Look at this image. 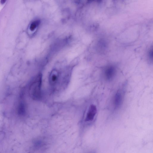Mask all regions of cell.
I'll list each match as a JSON object with an SVG mask.
<instances>
[{
	"mask_svg": "<svg viewBox=\"0 0 153 153\" xmlns=\"http://www.w3.org/2000/svg\"><path fill=\"white\" fill-rule=\"evenodd\" d=\"M116 72L114 67L112 66H109L105 69L104 76L105 79L108 80L112 79Z\"/></svg>",
	"mask_w": 153,
	"mask_h": 153,
	"instance_id": "4",
	"label": "cell"
},
{
	"mask_svg": "<svg viewBox=\"0 0 153 153\" xmlns=\"http://www.w3.org/2000/svg\"><path fill=\"white\" fill-rule=\"evenodd\" d=\"M39 22L38 20H35L33 22L30 24L29 28L31 31H33L37 28L39 24Z\"/></svg>",
	"mask_w": 153,
	"mask_h": 153,
	"instance_id": "6",
	"label": "cell"
},
{
	"mask_svg": "<svg viewBox=\"0 0 153 153\" xmlns=\"http://www.w3.org/2000/svg\"><path fill=\"white\" fill-rule=\"evenodd\" d=\"M58 77V74L56 71H54L51 73L50 77V82L52 85H54L56 83Z\"/></svg>",
	"mask_w": 153,
	"mask_h": 153,
	"instance_id": "5",
	"label": "cell"
},
{
	"mask_svg": "<svg viewBox=\"0 0 153 153\" xmlns=\"http://www.w3.org/2000/svg\"><path fill=\"white\" fill-rule=\"evenodd\" d=\"M149 56L150 59L152 60L153 57V50L152 48L150 49L149 52Z\"/></svg>",
	"mask_w": 153,
	"mask_h": 153,
	"instance_id": "7",
	"label": "cell"
},
{
	"mask_svg": "<svg viewBox=\"0 0 153 153\" xmlns=\"http://www.w3.org/2000/svg\"><path fill=\"white\" fill-rule=\"evenodd\" d=\"M97 112V108L95 105L91 104L87 112L85 121H92L95 117Z\"/></svg>",
	"mask_w": 153,
	"mask_h": 153,
	"instance_id": "3",
	"label": "cell"
},
{
	"mask_svg": "<svg viewBox=\"0 0 153 153\" xmlns=\"http://www.w3.org/2000/svg\"><path fill=\"white\" fill-rule=\"evenodd\" d=\"M7 0H0V3L1 4H3Z\"/></svg>",
	"mask_w": 153,
	"mask_h": 153,
	"instance_id": "8",
	"label": "cell"
},
{
	"mask_svg": "<svg viewBox=\"0 0 153 153\" xmlns=\"http://www.w3.org/2000/svg\"><path fill=\"white\" fill-rule=\"evenodd\" d=\"M124 94L121 90H118L115 94L114 99V104L115 109L119 108L123 102Z\"/></svg>",
	"mask_w": 153,
	"mask_h": 153,
	"instance_id": "2",
	"label": "cell"
},
{
	"mask_svg": "<svg viewBox=\"0 0 153 153\" xmlns=\"http://www.w3.org/2000/svg\"><path fill=\"white\" fill-rule=\"evenodd\" d=\"M29 94L31 97L34 100H39L41 98V82L39 80L32 85L30 89Z\"/></svg>",
	"mask_w": 153,
	"mask_h": 153,
	"instance_id": "1",
	"label": "cell"
}]
</instances>
